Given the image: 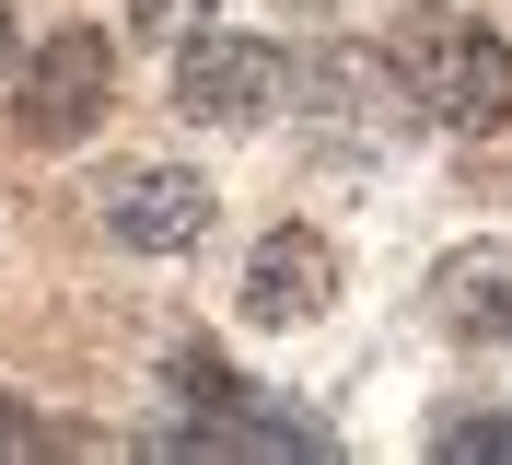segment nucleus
I'll list each match as a JSON object with an SVG mask.
<instances>
[{"label": "nucleus", "instance_id": "nucleus-2", "mask_svg": "<svg viewBox=\"0 0 512 465\" xmlns=\"http://www.w3.org/2000/svg\"><path fill=\"white\" fill-rule=\"evenodd\" d=\"M105 105H117V47H105L94 24H59L47 47H35L24 70H12V117H24V140H94Z\"/></svg>", "mask_w": 512, "mask_h": 465}, {"label": "nucleus", "instance_id": "nucleus-8", "mask_svg": "<svg viewBox=\"0 0 512 465\" xmlns=\"http://www.w3.org/2000/svg\"><path fill=\"white\" fill-rule=\"evenodd\" d=\"M443 454L454 465H512V419H443Z\"/></svg>", "mask_w": 512, "mask_h": 465}, {"label": "nucleus", "instance_id": "nucleus-12", "mask_svg": "<svg viewBox=\"0 0 512 465\" xmlns=\"http://www.w3.org/2000/svg\"><path fill=\"white\" fill-rule=\"evenodd\" d=\"M280 12H326V0H280Z\"/></svg>", "mask_w": 512, "mask_h": 465}, {"label": "nucleus", "instance_id": "nucleus-4", "mask_svg": "<svg viewBox=\"0 0 512 465\" xmlns=\"http://www.w3.org/2000/svg\"><path fill=\"white\" fill-rule=\"evenodd\" d=\"M94 210L128 256H187L210 233V175H187V163H117L94 186Z\"/></svg>", "mask_w": 512, "mask_h": 465}, {"label": "nucleus", "instance_id": "nucleus-3", "mask_svg": "<svg viewBox=\"0 0 512 465\" xmlns=\"http://www.w3.org/2000/svg\"><path fill=\"white\" fill-rule=\"evenodd\" d=\"M175 105L210 117V128H256V117L291 105V59L268 47V35H210L198 24L187 47H175Z\"/></svg>", "mask_w": 512, "mask_h": 465}, {"label": "nucleus", "instance_id": "nucleus-11", "mask_svg": "<svg viewBox=\"0 0 512 465\" xmlns=\"http://www.w3.org/2000/svg\"><path fill=\"white\" fill-rule=\"evenodd\" d=\"M24 70V24H12V0H0V82Z\"/></svg>", "mask_w": 512, "mask_h": 465}, {"label": "nucleus", "instance_id": "nucleus-9", "mask_svg": "<svg viewBox=\"0 0 512 465\" xmlns=\"http://www.w3.org/2000/svg\"><path fill=\"white\" fill-rule=\"evenodd\" d=\"M128 24L152 35V47H163V35H175V47H187V35L210 24V0H128Z\"/></svg>", "mask_w": 512, "mask_h": 465}, {"label": "nucleus", "instance_id": "nucleus-5", "mask_svg": "<svg viewBox=\"0 0 512 465\" xmlns=\"http://www.w3.org/2000/svg\"><path fill=\"white\" fill-rule=\"evenodd\" d=\"M326 303H338V245H326V233L291 221V233H268V245L245 256V314L256 326H315Z\"/></svg>", "mask_w": 512, "mask_h": 465}, {"label": "nucleus", "instance_id": "nucleus-1", "mask_svg": "<svg viewBox=\"0 0 512 465\" xmlns=\"http://www.w3.org/2000/svg\"><path fill=\"white\" fill-rule=\"evenodd\" d=\"M396 82L419 93V117H443V128H512V35L466 24V12H431L396 47Z\"/></svg>", "mask_w": 512, "mask_h": 465}, {"label": "nucleus", "instance_id": "nucleus-7", "mask_svg": "<svg viewBox=\"0 0 512 465\" xmlns=\"http://www.w3.org/2000/svg\"><path fill=\"white\" fill-rule=\"evenodd\" d=\"M431 314L466 349H512V245H454L431 268Z\"/></svg>", "mask_w": 512, "mask_h": 465}, {"label": "nucleus", "instance_id": "nucleus-6", "mask_svg": "<svg viewBox=\"0 0 512 465\" xmlns=\"http://www.w3.org/2000/svg\"><path fill=\"white\" fill-rule=\"evenodd\" d=\"M291 82H303V105H315L338 140H350V128H361V140H396V128L419 117V93H396V70H384V59H350V47H315Z\"/></svg>", "mask_w": 512, "mask_h": 465}, {"label": "nucleus", "instance_id": "nucleus-10", "mask_svg": "<svg viewBox=\"0 0 512 465\" xmlns=\"http://www.w3.org/2000/svg\"><path fill=\"white\" fill-rule=\"evenodd\" d=\"M35 442H47V431H35V419H24V407H12V396H0V454H35Z\"/></svg>", "mask_w": 512, "mask_h": 465}]
</instances>
